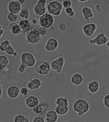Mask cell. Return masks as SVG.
Here are the masks:
<instances>
[{
  "label": "cell",
  "mask_w": 109,
  "mask_h": 122,
  "mask_svg": "<svg viewBox=\"0 0 109 122\" xmlns=\"http://www.w3.org/2000/svg\"><path fill=\"white\" fill-rule=\"evenodd\" d=\"M63 9L62 3L57 0H53L46 5L47 13L53 16L58 17L61 15Z\"/></svg>",
  "instance_id": "1"
},
{
  "label": "cell",
  "mask_w": 109,
  "mask_h": 122,
  "mask_svg": "<svg viewBox=\"0 0 109 122\" xmlns=\"http://www.w3.org/2000/svg\"><path fill=\"white\" fill-rule=\"evenodd\" d=\"M35 72L41 76L46 75L50 71L51 66L48 62L43 60L37 61L34 66Z\"/></svg>",
  "instance_id": "2"
},
{
  "label": "cell",
  "mask_w": 109,
  "mask_h": 122,
  "mask_svg": "<svg viewBox=\"0 0 109 122\" xmlns=\"http://www.w3.org/2000/svg\"><path fill=\"white\" fill-rule=\"evenodd\" d=\"M89 105L86 100L79 99L76 100L73 105V109L75 112L82 116L88 111Z\"/></svg>",
  "instance_id": "3"
},
{
  "label": "cell",
  "mask_w": 109,
  "mask_h": 122,
  "mask_svg": "<svg viewBox=\"0 0 109 122\" xmlns=\"http://www.w3.org/2000/svg\"><path fill=\"white\" fill-rule=\"evenodd\" d=\"M25 39L27 43L34 45L39 44L42 40V36L40 35L38 28H34L27 35Z\"/></svg>",
  "instance_id": "4"
},
{
  "label": "cell",
  "mask_w": 109,
  "mask_h": 122,
  "mask_svg": "<svg viewBox=\"0 0 109 122\" xmlns=\"http://www.w3.org/2000/svg\"><path fill=\"white\" fill-rule=\"evenodd\" d=\"M54 18L53 16L49 13H45L40 16L38 23L41 27L49 29L54 25Z\"/></svg>",
  "instance_id": "5"
},
{
  "label": "cell",
  "mask_w": 109,
  "mask_h": 122,
  "mask_svg": "<svg viewBox=\"0 0 109 122\" xmlns=\"http://www.w3.org/2000/svg\"><path fill=\"white\" fill-rule=\"evenodd\" d=\"M20 59L22 63H23L28 68L34 67L37 62L36 59L33 54L29 52H24L21 55Z\"/></svg>",
  "instance_id": "6"
},
{
  "label": "cell",
  "mask_w": 109,
  "mask_h": 122,
  "mask_svg": "<svg viewBox=\"0 0 109 122\" xmlns=\"http://www.w3.org/2000/svg\"><path fill=\"white\" fill-rule=\"evenodd\" d=\"M109 41V37L107 36L104 33H101L98 34L94 37L90 39L88 42L91 45L101 46L105 45Z\"/></svg>",
  "instance_id": "7"
},
{
  "label": "cell",
  "mask_w": 109,
  "mask_h": 122,
  "mask_svg": "<svg viewBox=\"0 0 109 122\" xmlns=\"http://www.w3.org/2000/svg\"><path fill=\"white\" fill-rule=\"evenodd\" d=\"M47 4V0H38L34 7L35 14L40 17L46 13Z\"/></svg>",
  "instance_id": "8"
},
{
  "label": "cell",
  "mask_w": 109,
  "mask_h": 122,
  "mask_svg": "<svg viewBox=\"0 0 109 122\" xmlns=\"http://www.w3.org/2000/svg\"><path fill=\"white\" fill-rule=\"evenodd\" d=\"M33 112L36 115L43 117L45 122V115L49 110V106L45 103H41L32 108Z\"/></svg>",
  "instance_id": "9"
},
{
  "label": "cell",
  "mask_w": 109,
  "mask_h": 122,
  "mask_svg": "<svg viewBox=\"0 0 109 122\" xmlns=\"http://www.w3.org/2000/svg\"><path fill=\"white\" fill-rule=\"evenodd\" d=\"M97 26L96 24L90 22L86 24L82 27V31L84 35L88 37H92L95 33Z\"/></svg>",
  "instance_id": "10"
},
{
  "label": "cell",
  "mask_w": 109,
  "mask_h": 122,
  "mask_svg": "<svg viewBox=\"0 0 109 122\" xmlns=\"http://www.w3.org/2000/svg\"><path fill=\"white\" fill-rule=\"evenodd\" d=\"M18 24L21 29L22 33L24 36H26L34 28V25L28 20H21Z\"/></svg>",
  "instance_id": "11"
},
{
  "label": "cell",
  "mask_w": 109,
  "mask_h": 122,
  "mask_svg": "<svg viewBox=\"0 0 109 122\" xmlns=\"http://www.w3.org/2000/svg\"><path fill=\"white\" fill-rule=\"evenodd\" d=\"M65 63V60L63 57L60 56L54 60L50 64L51 68L56 72L59 73L62 71Z\"/></svg>",
  "instance_id": "12"
},
{
  "label": "cell",
  "mask_w": 109,
  "mask_h": 122,
  "mask_svg": "<svg viewBox=\"0 0 109 122\" xmlns=\"http://www.w3.org/2000/svg\"><path fill=\"white\" fill-rule=\"evenodd\" d=\"M59 45L58 41L54 38L48 39L44 45V48L47 51H54L58 49Z\"/></svg>",
  "instance_id": "13"
},
{
  "label": "cell",
  "mask_w": 109,
  "mask_h": 122,
  "mask_svg": "<svg viewBox=\"0 0 109 122\" xmlns=\"http://www.w3.org/2000/svg\"><path fill=\"white\" fill-rule=\"evenodd\" d=\"M81 13L84 19L86 21L89 22H93V21L94 15L93 10L90 7L84 6L82 9Z\"/></svg>",
  "instance_id": "14"
},
{
  "label": "cell",
  "mask_w": 109,
  "mask_h": 122,
  "mask_svg": "<svg viewBox=\"0 0 109 122\" xmlns=\"http://www.w3.org/2000/svg\"><path fill=\"white\" fill-rule=\"evenodd\" d=\"M22 8V5L16 0L10 1L7 6V9L9 12L16 15L19 14Z\"/></svg>",
  "instance_id": "15"
},
{
  "label": "cell",
  "mask_w": 109,
  "mask_h": 122,
  "mask_svg": "<svg viewBox=\"0 0 109 122\" xmlns=\"http://www.w3.org/2000/svg\"><path fill=\"white\" fill-rule=\"evenodd\" d=\"M39 100L36 95H32L26 97L25 100L26 105L29 108L32 109L39 104Z\"/></svg>",
  "instance_id": "16"
},
{
  "label": "cell",
  "mask_w": 109,
  "mask_h": 122,
  "mask_svg": "<svg viewBox=\"0 0 109 122\" xmlns=\"http://www.w3.org/2000/svg\"><path fill=\"white\" fill-rule=\"evenodd\" d=\"M42 83L41 80L38 78H34L31 79L27 85V87L32 91H36L39 89L41 86Z\"/></svg>",
  "instance_id": "17"
},
{
  "label": "cell",
  "mask_w": 109,
  "mask_h": 122,
  "mask_svg": "<svg viewBox=\"0 0 109 122\" xmlns=\"http://www.w3.org/2000/svg\"><path fill=\"white\" fill-rule=\"evenodd\" d=\"M6 93L7 96L11 99H16L20 94V89L16 86H12L8 87Z\"/></svg>",
  "instance_id": "18"
},
{
  "label": "cell",
  "mask_w": 109,
  "mask_h": 122,
  "mask_svg": "<svg viewBox=\"0 0 109 122\" xmlns=\"http://www.w3.org/2000/svg\"><path fill=\"white\" fill-rule=\"evenodd\" d=\"M8 28L11 33L14 36L19 35L22 33L20 27L16 23H11L8 25Z\"/></svg>",
  "instance_id": "19"
},
{
  "label": "cell",
  "mask_w": 109,
  "mask_h": 122,
  "mask_svg": "<svg viewBox=\"0 0 109 122\" xmlns=\"http://www.w3.org/2000/svg\"><path fill=\"white\" fill-rule=\"evenodd\" d=\"M58 115L55 110L48 111L45 115V122H56Z\"/></svg>",
  "instance_id": "20"
},
{
  "label": "cell",
  "mask_w": 109,
  "mask_h": 122,
  "mask_svg": "<svg viewBox=\"0 0 109 122\" xmlns=\"http://www.w3.org/2000/svg\"><path fill=\"white\" fill-rule=\"evenodd\" d=\"M8 58L4 55H0V72L3 71L9 65Z\"/></svg>",
  "instance_id": "21"
},
{
  "label": "cell",
  "mask_w": 109,
  "mask_h": 122,
  "mask_svg": "<svg viewBox=\"0 0 109 122\" xmlns=\"http://www.w3.org/2000/svg\"><path fill=\"white\" fill-rule=\"evenodd\" d=\"M83 77L79 73L74 74L72 76L71 81L74 85L78 86L81 85L83 81Z\"/></svg>",
  "instance_id": "22"
},
{
  "label": "cell",
  "mask_w": 109,
  "mask_h": 122,
  "mask_svg": "<svg viewBox=\"0 0 109 122\" xmlns=\"http://www.w3.org/2000/svg\"><path fill=\"white\" fill-rule=\"evenodd\" d=\"M99 88V84L96 81H93L90 82L88 86L89 91L92 93H95L97 92Z\"/></svg>",
  "instance_id": "23"
},
{
  "label": "cell",
  "mask_w": 109,
  "mask_h": 122,
  "mask_svg": "<svg viewBox=\"0 0 109 122\" xmlns=\"http://www.w3.org/2000/svg\"><path fill=\"white\" fill-rule=\"evenodd\" d=\"M18 14L19 16L22 19L28 20L30 16L29 9L25 7L22 8Z\"/></svg>",
  "instance_id": "24"
},
{
  "label": "cell",
  "mask_w": 109,
  "mask_h": 122,
  "mask_svg": "<svg viewBox=\"0 0 109 122\" xmlns=\"http://www.w3.org/2000/svg\"><path fill=\"white\" fill-rule=\"evenodd\" d=\"M69 110V108L68 107L62 106L57 105L56 107L55 111L59 115H65L68 112Z\"/></svg>",
  "instance_id": "25"
},
{
  "label": "cell",
  "mask_w": 109,
  "mask_h": 122,
  "mask_svg": "<svg viewBox=\"0 0 109 122\" xmlns=\"http://www.w3.org/2000/svg\"><path fill=\"white\" fill-rule=\"evenodd\" d=\"M5 52L8 55L14 57H17L18 56V53L14 49V47L10 44L8 45L5 49Z\"/></svg>",
  "instance_id": "26"
},
{
  "label": "cell",
  "mask_w": 109,
  "mask_h": 122,
  "mask_svg": "<svg viewBox=\"0 0 109 122\" xmlns=\"http://www.w3.org/2000/svg\"><path fill=\"white\" fill-rule=\"evenodd\" d=\"M57 105L64 107H68L69 103L68 99L66 98L60 97L58 98L56 101Z\"/></svg>",
  "instance_id": "27"
},
{
  "label": "cell",
  "mask_w": 109,
  "mask_h": 122,
  "mask_svg": "<svg viewBox=\"0 0 109 122\" xmlns=\"http://www.w3.org/2000/svg\"><path fill=\"white\" fill-rule=\"evenodd\" d=\"M15 122H29L30 120L27 117L22 114H18L14 117Z\"/></svg>",
  "instance_id": "28"
},
{
  "label": "cell",
  "mask_w": 109,
  "mask_h": 122,
  "mask_svg": "<svg viewBox=\"0 0 109 122\" xmlns=\"http://www.w3.org/2000/svg\"><path fill=\"white\" fill-rule=\"evenodd\" d=\"M7 18L8 21L10 23H16L18 19L17 15L10 12L7 14Z\"/></svg>",
  "instance_id": "29"
},
{
  "label": "cell",
  "mask_w": 109,
  "mask_h": 122,
  "mask_svg": "<svg viewBox=\"0 0 109 122\" xmlns=\"http://www.w3.org/2000/svg\"><path fill=\"white\" fill-rule=\"evenodd\" d=\"M11 44L10 41L8 40H5L2 41L0 43V51L5 52L6 47Z\"/></svg>",
  "instance_id": "30"
},
{
  "label": "cell",
  "mask_w": 109,
  "mask_h": 122,
  "mask_svg": "<svg viewBox=\"0 0 109 122\" xmlns=\"http://www.w3.org/2000/svg\"><path fill=\"white\" fill-rule=\"evenodd\" d=\"M64 11L66 15L69 17H72L75 15V12L71 6L64 9Z\"/></svg>",
  "instance_id": "31"
},
{
  "label": "cell",
  "mask_w": 109,
  "mask_h": 122,
  "mask_svg": "<svg viewBox=\"0 0 109 122\" xmlns=\"http://www.w3.org/2000/svg\"><path fill=\"white\" fill-rule=\"evenodd\" d=\"M58 28L60 31L64 32L68 29V26L67 24L64 22H61L58 25Z\"/></svg>",
  "instance_id": "32"
},
{
  "label": "cell",
  "mask_w": 109,
  "mask_h": 122,
  "mask_svg": "<svg viewBox=\"0 0 109 122\" xmlns=\"http://www.w3.org/2000/svg\"><path fill=\"white\" fill-rule=\"evenodd\" d=\"M20 94L23 97H27L29 94V89L26 87H22L20 89Z\"/></svg>",
  "instance_id": "33"
},
{
  "label": "cell",
  "mask_w": 109,
  "mask_h": 122,
  "mask_svg": "<svg viewBox=\"0 0 109 122\" xmlns=\"http://www.w3.org/2000/svg\"><path fill=\"white\" fill-rule=\"evenodd\" d=\"M28 67L27 66L25 65L23 63H22L20 64L17 70L20 73H23L25 72L26 69Z\"/></svg>",
  "instance_id": "34"
},
{
  "label": "cell",
  "mask_w": 109,
  "mask_h": 122,
  "mask_svg": "<svg viewBox=\"0 0 109 122\" xmlns=\"http://www.w3.org/2000/svg\"><path fill=\"white\" fill-rule=\"evenodd\" d=\"M62 6L64 9L71 7L72 5V2L71 0H64L62 3Z\"/></svg>",
  "instance_id": "35"
},
{
  "label": "cell",
  "mask_w": 109,
  "mask_h": 122,
  "mask_svg": "<svg viewBox=\"0 0 109 122\" xmlns=\"http://www.w3.org/2000/svg\"><path fill=\"white\" fill-rule=\"evenodd\" d=\"M39 32L41 36H46L48 34L47 29L44 27H41L38 28Z\"/></svg>",
  "instance_id": "36"
},
{
  "label": "cell",
  "mask_w": 109,
  "mask_h": 122,
  "mask_svg": "<svg viewBox=\"0 0 109 122\" xmlns=\"http://www.w3.org/2000/svg\"><path fill=\"white\" fill-rule=\"evenodd\" d=\"M103 102L105 106L109 108V94L105 95L104 97Z\"/></svg>",
  "instance_id": "37"
},
{
  "label": "cell",
  "mask_w": 109,
  "mask_h": 122,
  "mask_svg": "<svg viewBox=\"0 0 109 122\" xmlns=\"http://www.w3.org/2000/svg\"><path fill=\"white\" fill-rule=\"evenodd\" d=\"M33 122H45L44 118L41 116H36L33 119Z\"/></svg>",
  "instance_id": "38"
},
{
  "label": "cell",
  "mask_w": 109,
  "mask_h": 122,
  "mask_svg": "<svg viewBox=\"0 0 109 122\" xmlns=\"http://www.w3.org/2000/svg\"><path fill=\"white\" fill-rule=\"evenodd\" d=\"M4 33V30L1 25H0V39L1 38Z\"/></svg>",
  "instance_id": "39"
},
{
  "label": "cell",
  "mask_w": 109,
  "mask_h": 122,
  "mask_svg": "<svg viewBox=\"0 0 109 122\" xmlns=\"http://www.w3.org/2000/svg\"><path fill=\"white\" fill-rule=\"evenodd\" d=\"M38 20L37 19L35 18L32 19L31 20V23L33 25H36L38 24Z\"/></svg>",
  "instance_id": "40"
},
{
  "label": "cell",
  "mask_w": 109,
  "mask_h": 122,
  "mask_svg": "<svg viewBox=\"0 0 109 122\" xmlns=\"http://www.w3.org/2000/svg\"><path fill=\"white\" fill-rule=\"evenodd\" d=\"M17 1L22 5H23L26 2V0H17Z\"/></svg>",
  "instance_id": "41"
},
{
  "label": "cell",
  "mask_w": 109,
  "mask_h": 122,
  "mask_svg": "<svg viewBox=\"0 0 109 122\" xmlns=\"http://www.w3.org/2000/svg\"><path fill=\"white\" fill-rule=\"evenodd\" d=\"M3 92V91L2 87V86L0 84V98L2 96Z\"/></svg>",
  "instance_id": "42"
},
{
  "label": "cell",
  "mask_w": 109,
  "mask_h": 122,
  "mask_svg": "<svg viewBox=\"0 0 109 122\" xmlns=\"http://www.w3.org/2000/svg\"><path fill=\"white\" fill-rule=\"evenodd\" d=\"M77 0L81 3H84L87 2L89 0Z\"/></svg>",
  "instance_id": "43"
}]
</instances>
